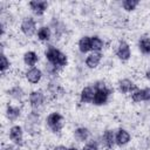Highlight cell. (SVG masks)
I'll return each mask as SVG.
<instances>
[{"label":"cell","mask_w":150,"mask_h":150,"mask_svg":"<svg viewBox=\"0 0 150 150\" xmlns=\"http://www.w3.org/2000/svg\"><path fill=\"white\" fill-rule=\"evenodd\" d=\"M45 56H46L47 62L53 64L57 69L66 67L67 63H68V56L63 52H61L59 48H56L54 46H48L46 48Z\"/></svg>","instance_id":"1"},{"label":"cell","mask_w":150,"mask_h":150,"mask_svg":"<svg viewBox=\"0 0 150 150\" xmlns=\"http://www.w3.org/2000/svg\"><path fill=\"white\" fill-rule=\"evenodd\" d=\"M95 88V95H94V100H93V104L94 105H103L108 102L109 96L111 94V89L107 87L105 82L103 81H97L94 84Z\"/></svg>","instance_id":"2"},{"label":"cell","mask_w":150,"mask_h":150,"mask_svg":"<svg viewBox=\"0 0 150 150\" xmlns=\"http://www.w3.org/2000/svg\"><path fill=\"white\" fill-rule=\"evenodd\" d=\"M46 124L53 134H60L61 130L63 129V125H64V118L60 112L53 111L47 116Z\"/></svg>","instance_id":"3"},{"label":"cell","mask_w":150,"mask_h":150,"mask_svg":"<svg viewBox=\"0 0 150 150\" xmlns=\"http://www.w3.org/2000/svg\"><path fill=\"white\" fill-rule=\"evenodd\" d=\"M25 130L29 135H35L40 131V116L38 112H29L25 120Z\"/></svg>","instance_id":"4"},{"label":"cell","mask_w":150,"mask_h":150,"mask_svg":"<svg viewBox=\"0 0 150 150\" xmlns=\"http://www.w3.org/2000/svg\"><path fill=\"white\" fill-rule=\"evenodd\" d=\"M28 101H29V105L32 108V111L38 112L43 107L45 101H46V96H45L42 90H33L29 93Z\"/></svg>","instance_id":"5"},{"label":"cell","mask_w":150,"mask_h":150,"mask_svg":"<svg viewBox=\"0 0 150 150\" xmlns=\"http://www.w3.org/2000/svg\"><path fill=\"white\" fill-rule=\"evenodd\" d=\"M8 138L12 144L21 146L23 144V129L19 124H14L8 129Z\"/></svg>","instance_id":"6"},{"label":"cell","mask_w":150,"mask_h":150,"mask_svg":"<svg viewBox=\"0 0 150 150\" xmlns=\"http://www.w3.org/2000/svg\"><path fill=\"white\" fill-rule=\"evenodd\" d=\"M20 30L21 33L27 36V38H32L36 32V21L32 18V16H26L22 19L21 23H20Z\"/></svg>","instance_id":"7"},{"label":"cell","mask_w":150,"mask_h":150,"mask_svg":"<svg viewBox=\"0 0 150 150\" xmlns=\"http://www.w3.org/2000/svg\"><path fill=\"white\" fill-rule=\"evenodd\" d=\"M42 76H43L42 70H41L40 68H38V67H30V68H28L27 71L25 73L26 80H27L29 83H32V84H38V83L41 81Z\"/></svg>","instance_id":"8"},{"label":"cell","mask_w":150,"mask_h":150,"mask_svg":"<svg viewBox=\"0 0 150 150\" xmlns=\"http://www.w3.org/2000/svg\"><path fill=\"white\" fill-rule=\"evenodd\" d=\"M116 56L121 60V61H128L131 56V50H130V46L128 42L125 41H120L117 48H116Z\"/></svg>","instance_id":"9"},{"label":"cell","mask_w":150,"mask_h":150,"mask_svg":"<svg viewBox=\"0 0 150 150\" xmlns=\"http://www.w3.org/2000/svg\"><path fill=\"white\" fill-rule=\"evenodd\" d=\"M30 11L38 15V16H41L45 14V12L48 9V2L47 1H43V0H34V1H30L28 4Z\"/></svg>","instance_id":"10"},{"label":"cell","mask_w":150,"mask_h":150,"mask_svg":"<svg viewBox=\"0 0 150 150\" xmlns=\"http://www.w3.org/2000/svg\"><path fill=\"white\" fill-rule=\"evenodd\" d=\"M117 89L121 94H129V93H134L137 87L134 83L132 80L130 79H122L117 82Z\"/></svg>","instance_id":"11"},{"label":"cell","mask_w":150,"mask_h":150,"mask_svg":"<svg viewBox=\"0 0 150 150\" xmlns=\"http://www.w3.org/2000/svg\"><path fill=\"white\" fill-rule=\"evenodd\" d=\"M131 139V136L129 134L128 130L120 128L116 132H115V141H116V145L118 146H124L127 145Z\"/></svg>","instance_id":"12"},{"label":"cell","mask_w":150,"mask_h":150,"mask_svg":"<svg viewBox=\"0 0 150 150\" xmlns=\"http://www.w3.org/2000/svg\"><path fill=\"white\" fill-rule=\"evenodd\" d=\"M5 116L8 121L14 122L21 116V108L18 105H13V104L8 103L6 105V109H5Z\"/></svg>","instance_id":"13"},{"label":"cell","mask_w":150,"mask_h":150,"mask_svg":"<svg viewBox=\"0 0 150 150\" xmlns=\"http://www.w3.org/2000/svg\"><path fill=\"white\" fill-rule=\"evenodd\" d=\"M102 60V53L101 52H91L86 57V66L89 69H95Z\"/></svg>","instance_id":"14"},{"label":"cell","mask_w":150,"mask_h":150,"mask_svg":"<svg viewBox=\"0 0 150 150\" xmlns=\"http://www.w3.org/2000/svg\"><path fill=\"white\" fill-rule=\"evenodd\" d=\"M94 95H95L94 86H87L80 93V101L82 103H93Z\"/></svg>","instance_id":"15"},{"label":"cell","mask_w":150,"mask_h":150,"mask_svg":"<svg viewBox=\"0 0 150 150\" xmlns=\"http://www.w3.org/2000/svg\"><path fill=\"white\" fill-rule=\"evenodd\" d=\"M102 144L107 149H112L114 148V145L116 144V141H115V131L114 130L107 129L103 132V135H102Z\"/></svg>","instance_id":"16"},{"label":"cell","mask_w":150,"mask_h":150,"mask_svg":"<svg viewBox=\"0 0 150 150\" xmlns=\"http://www.w3.org/2000/svg\"><path fill=\"white\" fill-rule=\"evenodd\" d=\"M74 137L77 142H86L90 137V131L86 127H79L74 130Z\"/></svg>","instance_id":"17"},{"label":"cell","mask_w":150,"mask_h":150,"mask_svg":"<svg viewBox=\"0 0 150 150\" xmlns=\"http://www.w3.org/2000/svg\"><path fill=\"white\" fill-rule=\"evenodd\" d=\"M38 61H39V56H38V54L34 50H28V52H26L23 54V62L29 68L30 67H35Z\"/></svg>","instance_id":"18"},{"label":"cell","mask_w":150,"mask_h":150,"mask_svg":"<svg viewBox=\"0 0 150 150\" xmlns=\"http://www.w3.org/2000/svg\"><path fill=\"white\" fill-rule=\"evenodd\" d=\"M77 47H79V50L82 53V54H86L88 52L91 50V41H90V36H82L79 42H77Z\"/></svg>","instance_id":"19"},{"label":"cell","mask_w":150,"mask_h":150,"mask_svg":"<svg viewBox=\"0 0 150 150\" xmlns=\"http://www.w3.org/2000/svg\"><path fill=\"white\" fill-rule=\"evenodd\" d=\"M36 35H38V39H39L40 41H42V42H48V41L50 40V38H52V29H50V27H48V26H41V27L38 29Z\"/></svg>","instance_id":"20"},{"label":"cell","mask_w":150,"mask_h":150,"mask_svg":"<svg viewBox=\"0 0 150 150\" xmlns=\"http://www.w3.org/2000/svg\"><path fill=\"white\" fill-rule=\"evenodd\" d=\"M8 96H11L13 100L15 101H22V98L25 97V91L22 90V88L20 86H14L8 90Z\"/></svg>","instance_id":"21"},{"label":"cell","mask_w":150,"mask_h":150,"mask_svg":"<svg viewBox=\"0 0 150 150\" xmlns=\"http://www.w3.org/2000/svg\"><path fill=\"white\" fill-rule=\"evenodd\" d=\"M90 41H91V52H101L104 47V41L97 36V35H94V36H90Z\"/></svg>","instance_id":"22"},{"label":"cell","mask_w":150,"mask_h":150,"mask_svg":"<svg viewBox=\"0 0 150 150\" xmlns=\"http://www.w3.org/2000/svg\"><path fill=\"white\" fill-rule=\"evenodd\" d=\"M138 49L145 55H150V38H142L138 41Z\"/></svg>","instance_id":"23"},{"label":"cell","mask_w":150,"mask_h":150,"mask_svg":"<svg viewBox=\"0 0 150 150\" xmlns=\"http://www.w3.org/2000/svg\"><path fill=\"white\" fill-rule=\"evenodd\" d=\"M131 100L136 103L145 102V91H144V89L137 88L134 93H131Z\"/></svg>","instance_id":"24"},{"label":"cell","mask_w":150,"mask_h":150,"mask_svg":"<svg viewBox=\"0 0 150 150\" xmlns=\"http://www.w3.org/2000/svg\"><path fill=\"white\" fill-rule=\"evenodd\" d=\"M139 5L138 0H123L122 1V7L127 12H132L136 9V7Z\"/></svg>","instance_id":"25"},{"label":"cell","mask_w":150,"mask_h":150,"mask_svg":"<svg viewBox=\"0 0 150 150\" xmlns=\"http://www.w3.org/2000/svg\"><path fill=\"white\" fill-rule=\"evenodd\" d=\"M9 67H11V61H9V59L7 57V55H6L5 53H2V54H1V66H0L2 75L9 69Z\"/></svg>","instance_id":"26"},{"label":"cell","mask_w":150,"mask_h":150,"mask_svg":"<svg viewBox=\"0 0 150 150\" xmlns=\"http://www.w3.org/2000/svg\"><path fill=\"white\" fill-rule=\"evenodd\" d=\"M81 150H100V149H98L97 145L94 144V143H87Z\"/></svg>","instance_id":"27"},{"label":"cell","mask_w":150,"mask_h":150,"mask_svg":"<svg viewBox=\"0 0 150 150\" xmlns=\"http://www.w3.org/2000/svg\"><path fill=\"white\" fill-rule=\"evenodd\" d=\"M1 150H19V149L14 144H6V145H2V149Z\"/></svg>","instance_id":"28"},{"label":"cell","mask_w":150,"mask_h":150,"mask_svg":"<svg viewBox=\"0 0 150 150\" xmlns=\"http://www.w3.org/2000/svg\"><path fill=\"white\" fill-rule=\"evenodd\" d=\"M145 91V102H150V87L144 88Z\"/></svg>","instance_id":"29"},{"label":"cell","mask_w":150,"mask_h":150,"mask_svg":"<svg viewBox=\"0 0 150 150\" xmlns=\"http://www.w3.org/2000/svg\"><path fill=\"white\" fill-rule=\"evenodd\" d=\"M53 150H68V148L64 145H56L53 148Z\"/></svg>","instance_id":"30"},{"label":"cell","mask_w":150,"mask_h":150,"mask_svg":"<svg viewBox=\"0 0 150 150\" xmlns=\"http://www.w3.org/2000/svg\"><path fill=\"white\" fill-rule=\"evenodd\" d=\"M144 75H145V79L150 81V66L146 68V70H145V74H144Z\"/></svg>","instance_id":"31"},{"label":"cell","mask_w":150,"mask_h":150,"mask_svg":"<svg viewBox=\"0 0 150 150\" xmlns=\"http://www.w3.org/2000/svg\"><path fill=\"white\" fill-rule=\"evenodd\" d=\"M68 150H79V149L75 148V146H71V148H68Z\"/></svg>","instance_id":"32"}]
</instances>
